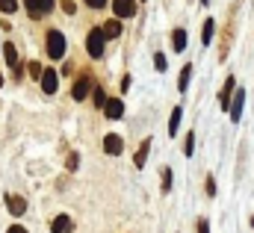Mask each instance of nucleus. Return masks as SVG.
I'll return each mask as SVG.
<instances>
[{
    "instance_id": "obj_19",
    "label": "nucleus",
    "mask_w": 254,
    "mask_h": 233,
    "mask_svg": "<svg viewBox=\"0 0 254 233\" xmlns=\"http://www.w3.org/2000/svg\"><path fill=\"white\" fill-rule=\"evenodd\" d=\"M189 77H192V65H183V68H181V80H178V89H181V92H186Z\"/></svg>"
},
{
    "instance_id": "obj_31",
    "label": "nucleus",
    "mask_w": 254,
    "mask_h": 233,
    "mask_svg": "<svg viewBox=\"0 0 254 233\" xmlns=\"http://www.w3.org/2000/svg\"><path fill=\"white\" fill-rule=\"evenodd\" d=\"M6 233H27V228H21V225H15V228H9Z\"/></svg>"
},
{
    "instance_id": "obj_25",
    "label": "nucleus",
    "mask_w": 254,
    "mask_h": 233,
    "mask_svg": "<svg viewBox=\"0 0 254 233\" xmlns=\"http://www.w3.org/2000/svg\"><path fill=\"white\" fill-rule=\"evenodd\" d=\"M62 12H65V15H74V12H77V3H74V0H62Z\"/></svg>"
},
{
    "instance_id": "obj_12",
    "label": "nucleus",
    "mask_w": 254,
    "mask_h": 233,
    "mask_svg": "<svg viewBox=\"0 0 254 233\" xmlns=\"http://www.w3.org/2000/svg\"><path fill=\"white\" fill-rule=\"evenodd\" d=\"M151 139H145L142 145H139V151H136V157H133V163H136V168H145V160H148V151H151Z\"/></svg>"
},
{
    "instance_id": "obj_30",
    "label": "nucleus",
    "mask_w": 254,
    "mask_h": 233,
    "mask_svg": "<svg viewBox=\"0 0 254 233\" xmlns=\"http://www.w3.org/2000/svg\"><path fill=\"white\" fill-rule=\"evenodd\" d=\"M86 3H89V6H92V9H101V6H107V3H109V0H86Z\"/></svg>"
},
{
    "instance_id": "obj_3",
    "label": "nucleus",
    "mask_w": 254,
    "mask_h": 233,
    "mask_svg": "<svg viewBox=\"0 0 254 233\" xmlns=\"http://www.w3.org/2000/svg\"><path fill=\"white\" fill-rule=\"evenodd\" d=\"M89 89H92V74H80V80L71 89V98L74 100H86L89 98Z\"/></svg>"
},
{
    "instance_id": "obj_33",
    "label": "nucleus",
    "mask_w": 254,
    "mask_h": 233,
    "mask_svg": "<svg viewBox=\"0 0 254 233\" xmlns=\"http://www.w3.org/2000/svg\"><path fill=\"white\" fill-rule=\"evenodd\" d=\"M201 3H210V0H201Z\"/></svg>"
},
{
    "instance_id": "obj_10",
    "label": "nucleus",
    "mask_w": 254,
    "mask_h": 233,
    "mask_svg": "<svg viewBox=\"0 0 254 233\" xmlns=\"http://www.w3.org/2000/svg\"><path fill=\"white\" fill-rule=\"evenodd\" d=\"M6 207H9L12 216H24L27 213V201L21 195H6Z\"/></svg>"
},
{
    "instance_id": "obj_23",
    "label": "nucleus",
    "mask_w": 254,
    "mask_h": 233,
    "mask_svg": "<svg viewBox=\"0 0 254 233\" xmlns=\"http://www.w3.org/2000/svg\"><path fill=\"white\" fill-rule=\"evenodd\" d=\"M166 65H169L166 56H163V53H154V68H157V71H166Z\"/></svg>"
},
{
    "instance_id": "obj_2",
    "label": "nucleus",
    "mask_w": 254,
    "mask_h": 233,
    "mask_svg": "<svg viewBox=\"0 0 254 233\" xmlns=\"http://www.w3.org/2000/svg\"><path fill=\"white\" fill-rule=\"evenodd\" d=\"M47 56L50 59H62L65 56V35L59 30H50L47 33Z\"/></svg>"
},
{
    "instance_id": "obj_8",
    "label": "nucleus",
    "mask_w": 254,
    "mask_h": 233,
    "mask_svg": "<svg viewBox=\"0 0 254 233\" xmlns=\"http://www.w3.org/2000/svg\"><path fill=\"white\" fill-rule=\"evenodd\" d=\"M243 106H246V89H237L234 103H231V121H240L243 118Z\"/></svg>"
},
{
    "instance_id": "obj_34",
    "label": "nucleus",
    "mask_w": 254,
    "mask_h": 233,
    "mask_svg": "<svg viewBox=\"0 0 254 233\" xmlns=\"http://www.w3.org/2000/svg\"><path fill=\"white\" fill-rule=\"evenodd\" d=\"M0 50H3V47H0Z\"/></svg>"
},
{
    "instance_id": "obj_20",
    "label": "nucleus",
    "mask_w": 254,
    "mask_h": 233,
    "mask_svg": "<svg viewBox=\"0 0 254 233\" xmlns=\"http://www.w3.org/2000/svg\"><path fill=\"white\" fill-rule=\"evenodd\" d=\"M92 98H95V106H101V109H104V106H107V100H109V98L104 95V89H95V95H92Z\"/></svg>"
},
{
    "instance_id": "obj_4",
    "label": "nucleus",
    "mask_w": 254,
    "mask_h": 233,
    "mask_svg": "<svg viewBox=\"0 0 254 233\" xmlns=\"http://www.w3.org/2000/svg\"><path fill=\"white\" fill-rule=\"evenodd\" d=\"M24 3H27L30 18H41V15H47L53 9V0H24Z\"/></svg>"
},
{
    "instance_id": "obj_5",
    "label": "nucleus",
    "mask_w": 254,
    "mask_h": 233,
    "mask_svg": "<svg viewBox=\"0 0 254 233\" xmlns=\"http://www.w3.org/2000/svg\"><path fill=\"white\" fill-rule=\"evenodd\" d=\"M234 95H237V89H234V77H228V80H225V86H222V95H219V106L231 112V103H234Z\"/></svg>"
},
{
    "instance_id": "obj_24",
    "label": "nucleus",
    "mask_w": 254,
    "mask_h": 233,
    "mask_svg": "<svg viewBox=\"0 0 254 233\" xmlns=\"http://www.w3.org/2000/svg\"><path fill=\"white\" fill-rule=\"evenodd\" d=\"M192 151H195V133H189V136H186V148H183V154H186V157H192Z\"/></svg>"
},
{
    "instance_id": "obj_21",
    "label": "nucleus",
    "mask_w": 254,
    "mask_h": 233,
    "mask_svg": "<svg viewBox=\"0 0 254 233\" xmlns=\"http://www.w3.org/2000/svg\"><path fill=\"white\" fill-rule=\"evenodd\" d=\"M18 9V0H0V12H6V15H12Z\"/></svg>"
},
{
    "instance_id": "obj_16",
    "label": "nucleus",
    "mask_w": 254,
    "mask_h": 233,
    "mask_svg": "<svg viewBox=\"0 0 254 233\" xmlns=\"http://www.w3.org/2000/svg\"><path fill=\"white\" fill-rule=\"evenodd\" d=\"M181 115H183V109H181V106H175V109H172V118H169V136H175V133H178V127H181Z\"/></svg>"
},
{
    "instance_id": "obj_32",
    "label": "nucleus",
    "mask_w": 254,
    "mask_h": 233,
    "mask_svg": "<svg viewBox=\"0 0 254 233\" xmlns=\"http://www.w3.org/2000/svg\"><path fill=\"white\" fill-rule=\"evenodd\" d=\"M252 228H254V216H252Z\"/></svg>"
},
{
    "instance_id": "obj_27",
    "label": "nucleus",
    "mask_w": 254,
    "mask_h": 233,
    "mask_svg": "<svg viewBox=\"0 0 254 233\" xmlns=\"http://www.w3.org/2000/svg\"><path fill=\"white\" fill-rule=\"evenodd\" d=\"M30 74H33V77H41L44 71H41V65H38V62H30Z\"/></svg>"
},
{
    "instance_id": "obj_6",
    "label": "nucleus",
    "mask_w": 254,
    "mask_h": 233,
    "mask_svg": "<svg viewBox=\"0 0 254 233\" xmlns=\"http://www.w3.org/2000/svg\"><path fill=\"white\" fill-rule=\"evenodd\" d=\"M112 12H115V18H133L136 15V0H115Z\"/></svg>"
},
{
    "instance_id": "obj_22",
    "label": "nucleus",
    "mask_w": 254,
    "mask_h": 233,
    "mask_svg": "<svg viewBox=\"0 0 254 233\" xmlns=\"http://www.w3.org/2000/svg\"><path fill=\"white\" fill-rule=\"evenodd\" d=\"M163 192H172V168H163Z\"/></svg>"
},
{
    "instance_id": "obj_14",
    "label": "nucleus",
    "mask_w": 254,
    "mask_h": 233,
    "mask_svg": "<svg viewBox=\"0 0 254 233\" xmlns=\"http://www.w3.org/2000/svg\"><path fill=\"white\" fill-rule=\"evenodd\" d=\"M50 231L53 233H71V219H68V216H56V219L50 222Z\"/></svg>"
},
{
    "instance_id": "obj_13",
    "label": "nucleus",
    "mask_w": 254,
    "mask_h": 233,
    "mask_svg": "<svg viewBox=\"0 0 254 233\" xmlns=\"http://www.w3.org/2000/svg\"><path fill=\"white\" fill-rule=\"evenodd\" d=\"M101 30H104V35H107V38H115V35H121V21H118V18H112V21L101 24Z\"/></svg>"
},
{
    "instance_id": "obj_7",
    "label": "nucleus",
    "mask_w": 254,
    "mask_h": 233,
    "mask_svg": "<svg viewBox=\"0 0 254 233\" xmlns=\"http://www.w3.org/2000/svg\"><path fill=\"white\" fill-rule=\"evenodd\" d=\"M56 86H59V74H56L53 68H44V74H41V89H44V95H53Z\"/></svg>"
},
{
    "instance_id": "obj_11",
    "label": "nucleus",
    "mask_w": 254,
    "mask_h": 233,
    "mask_svg": "<svg viewBox=\"0 0 254 233\" xmlns=\"http://www.w3.org/2000/svg\"><path fill=\"white\" fill-rule=\"evenodd\" d=\"M104 112H107V118H112V121H115V118H121L124 103H121L118 98H109V100H107V106H104Z\"/></svg>"
},
{
    "instance_id": "obj_29",
    "label": "nucleus",
    "mask_w": 254,
    "mask_h": 233,
    "mask_svg": "<svg viewBox=\"0 0 254 233\" xmlns=\"http://www.w3.org/2000/svg\"><path fill=\"white\" fill-rule=\"evenodd\" d=\"M207 195H210V198L216 195V180H213V177H207Z\"/></svg>"
},
{
    "instance_id": "obj_9",
    "label": "nucleus",
    "mask_w": 254,
    "mask_h": 233,
    "mask_svg": "<svg viewBox=\"0 0 254 233\" xmlns=\"http://www.w3.org/2000/svg\"><path fill=\"white\" fill-rule=\"evenodd\" d=\"M104 151H107V154H112V157H118V154L124 151V142H121V136H115V133L104 136Z\"/></svg>"
},
{
    "instance_id": "obj_17",
    "label": "nucleus",
    "mask_w": 254,
    "mask_h": 233,
    "mask_svg": "<svg viewBox=\"0 0 254 233\" xmlns=\"http://www.w3.org/2000/svg\"><path fill=\"white\" fill-rule=\"evenodd\" d=\"M213 30H216V21H213V18H207V21H204V27H201V41H204V44H210Z\"/></svg>"
},
{
    "instance_id": "obj_15",
    "label": "nucleus",
    "mask_w": 254,
    "mask_h": 233,
    "mask_svg": "<svg viewBox=\"0 0 254 233\" xmlns=\"http://www.w3.org/2000/svg\"><path fill=\"white\" fill-rule=\"evenodd\" d=\"M172 44H175V53H181V50L186 47V30H181V27H178V30L172 33Z\"/></svg>"
},
{
    "instance_id": "obj_18",
    "label": "nucleus",
    "mask_w": 254,
    "mask_h": 233,
    "mask_svg": "<svg viewBox=\"0 0 254 233\" xmlns=\"http://www.w3.org/2000/svg\"><path fill=\"white\" fill-rule=\"evenodd\" d=\"M3 59H6V65H18V50H15V44H3Z\"/></svg>"
},
{
    "instance_id": "obj_26",
    "label": "nucleus",
    "mask_w": 254,
    "mask_h": 233,
    "mask_svg": "<svg viewBox=\"0 0 254 233\" xmlns=\"http://www.w3.org/2000/svg\"><path fill=\"white\" fill-rule=\"evenodd\" d=\"M195 233H210V225H207V219H198V222H195Z\"/></svg>"
},
{
    "instance_id": "obj_1",
    "label": "nucleus",
    "mask_w": 254,
    "mask_h": 233,
    "mask_svg": "<svg viewBox=\"0 0 254 233\" xmlns=\"http://www.w3.org/2000/svg\"><path fill=\"white\" fill-rule=\"evenodd\" d=\"M104 47H107L104 30H101V27L89 30V35H86V50H89V56H92V59H101V56H104Z\"/></svg>"
},
{
    "instance_id": "obj_28",
    "label": "nucleus",
    "mask_w": 254,
    "mask_h": 233,
    "mask_svg": "<svg viewBox=\"0 0 254 233\" xmlns=\"http://www.w3.org/2000/svg\"><path fill=\"white\" fill-rule=\"evenodd\" d=\"M77 163H80L77 154H71V157H68V171H77Z\"/></svg>"
}]
</instances>
